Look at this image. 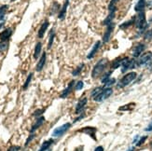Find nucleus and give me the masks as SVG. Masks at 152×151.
I'll return each instance as SVG.
<instances>
[{"label":"nucleus","instance_id":"nucleus-1","mask_svg":"<svg viewBox=\"0 0 152 151\" xmlns=\"http://www.w3.org/2000/svg\"><path fill=\"white\" fill-rule=\"evenodd\" d=\"M134 25L138 29L137 36H139L144 35V33L148 30L149 23L147 22L146 13H145V11L137 12V14L134 16Z\"/></svg>","mask_w":152,"mask_h":151},{"label":"nucleus","instance_id":"nucleus-2","mask_svg":"<svg viewBox=\"0 0 152 151\" xmlns=\"http://www.w3.org/2000/svg\"><path fill=\"white\" fill-rule=\"evenodd\" d=\"M108 60L105 58H103V59H100L96 64L94 66V68H92V71H91V77L92 78H97L99 77L101 75L104 74V72L105 71V69H107V65H108Z\"/></svg>","mask_w":152,"mask_h":151},{"label":"nucleus","instance_id":"nucleus-3","mask_svg":"<svg viewBox=\"0 0 152 151\" xmlns=\"http://www.w3.org/2000/svg\"><path fill=\"white\" fill-rule=\"evenodd\" d=\"M136 77H137L136 72H134V71L129 72V73H126L120 80H118L116 86L118 89H123L125 87L129 86L132 82H134L136 80Z\"/></svg>","mask_w":152,"mask_h":151},{"label":"nucleus","instance_id":"nucleus-4","mask_svg":"<svg viewBox=\"0 0 152 151\" xmlns=\"http://www.w3.org/2000/svg\"><path fill=\"white\" fill-rule=\"evenodd\" d=\"M137 67H141L146 65L147 67H152V51H147L143 53L139 58L136 60Z\"/></svg>","mask_w":152,"mask_h":151},{"label":"nucleus","instance_id":"nucleus-5","mask_svg":"<svg viewBox=\"0 0 152 151\" xmlns=\"http://www.w3.org/2000/svg\"><path fill=\"white\" fill-rule=\"evenodd\" d=\"M121 73H127V71L134 69L135 67H137V63H136V60L134 58L130 59L129 57H123L122 59V63H121Z\"/></svg>","mask_w":152,"mask_h":151},{"label":"nucleus","instance_id":"nucleus-6","mask_svg":"<svg viewBox=\"0 0 152 151\" xmlns=\"http://www.w3.org/2000/svg\"><path fill=\"white\" fill-rule=\"evenodd\" d=\"M71 126H72L71 123L66 122V123L63 124L62 126L55 128L53 130V132H52V133H51L52 137H55V138H59V137H62L71 128Z\"/></svg>","mask_w":152,"mask_h":151},{"label":"nucleus","instance_id":"nucleus-7","mask_svg":"<svg viewBox=\"0 0 152 151\" xmlns=\"http://www.w3.org/2000/svg\"><path fill=\"white\" fill-rule=\"evenodd\" d=\"M112 94H113V89L112 88H104L103 90L100 93V94H99L94 101H95L97 103L104 102L107 99H108Z\"/></svg>","mask_w":152,"mask_h":151},{"label":"nucleus","instance_id":"nucleus-8","mask_svg":"<svg viewBox=\"0 0 152 151\" xmlns=\"http://www.w3.org/2000/svg\"><path fill=\"white\" fill-rule=\"evenodd\" d=\"M145 50H146V45L144 43H137L136 45L134 46L133 49H132V56L134 59L139 58L143 54Z\"/></svg>","mask_w":152,"mask_h":151},{"label":"nucleus","instance_id":"nucleus-9","mask_svg":"<svg viewBox=\"0 0 152 151\" xmlns=\"http://www.w3.org/2000/svg\"><path fill=\"white\" fill-rule=\"evenodd\" d=\"M88 104V98L85 97V96H82L79 101L77 102V106H76V109H75V114L77 115H79L83 112H85V109H86V106H87Z\"/></svg>","mask_w":152,"mask_h":151},{"label":"nucleus","instance_id":"nucleus-10","mask_svg":"<svg viewBox=\"0 0 152 151\" xmlns=\"http://www.w3.org/2000/svg\"><path fill=\"white\" fill-rule=\"evenodd\" d=\"M96 132H97V129L95 127H91V126H88V127H83L81 128L80 130H77V133H85L89 135L90 137H91L92 139L94 141H97V138H96Z\"/></svg>","mask_w":152,"mask_h":151},{"label":"nucleus","instance_id":"nucleus-11","mask_svg":"<svg viewBox=\"0 0 152 151\" xmlns=\"http://www.w3.org/2000/svg\"><path fill=\"white\" fill-rule=\"evenodd\" d=\"M114 28H115V23H111L108 25H107V29H105L104 34L103 38H102V40H103L104 43L109 42L111 36H112V33H113V31H114Z\"/></svg>","mask_w":152,"mask_h":151},{"label":"nucleus","instance_id":"nucleus-12","mask_svg":"<svg viewBox=\"0 0 152 151\" xmlns=\"http://www.w3.org/2000/svg\"><path fill=\"white\" fill-rule=\"evenodd\" d=\"M75 83H76L75 80H71L69 82V84H68V86L62 91V93L60 94V98L64 99V98H66L67 96H69L70 93H72V90H73L74 87H75Z\"/></svg>","mask_w":152,"mask_h":151},{"label":"nucleus","instance_id":"nucleus-13","mask_svg":"<svg viewBox=\"0 0 152 151\" xmlns=\"http://www.w3.org/2000/svg\"><path fill=\"white\" fill-rule=\"evenodd\" d=\"M44 122H45V117L43 116L39 117H37V120L35 121V123L33 124V126L30 129V133H35L36 131L43 125Z\"/></svg>","mask_w":152,"mask_h":151},{"label":"nucleus","instance_id":"nucleus-14","mask_svg":"<svg viewBox=\"0 0 152 151\" xmlns=\"http://www.w3.org/2000/svg\"><path fill=\"white\" fill-rule=\"evenodd\" d=\"M12 35V29L7 28L0 33V41H10V38Z\"/></svg>","mask_w":152,"mask_h":151},{"label":"nucleus","instance_id":"nucleus-15","mask_svg":"<svg viewBox=\"0 0 152 151\" xmlns=\"http://www.w3.org/2000/svg\"><path fill=\"white\" fill-rule=\"evenodd\" d=\"M46 61H47V54H46V52H43L40 59H39L38 63H37V66H36V71L37 72H40L43 67L45 66V63H46Z\"/></svg>","mask_w":152,"mask_h":151},{"label":"nucleus","instance_id":"nucleus-16","mask_svg":"<svg viewBox=\"0 0 152 151\" xmlns=\"http://www.w3.org/2000/svg\"><path fill=\"white\" fill-rule=\"evenodd\" d=\"M49 25H50V22L48 21V20H45L44 23L41 24L40 28H39V30H38V33H37V36H38V38H43V36H44V35H45L46 31H47V29H48V27H49Z\"/></svg>","mask_w":152,"mask_h":151},{"label":"nucleus","instance_id":"nucleus-17","mask_svg":"<svg viewBox=\"0 0 152 151\" xmlns=\"http://www.w3.org/2000/svg\"><path fill=\"white\" fill-rule=\"evenodd\" d=\"M101 45H102V43H101V41H97L95 44H94V46L92 47V49H91V50L90 51V53L87 55V58L89 59V60H91V59H92L94 56H95V54L97 53V51H98V50L100 49V47H101Z\"/></svg>","mask_w":152,"mask_h":151},{"label":"nucleus","instance_id":"nucleus-18","mask_svg":"<svg viewBox=\"0 0 152 151\" xmlns=\"http://www.w3.org/2000/svg\"><path fill=\"white\" fill-rule=\"evenodd\" d=\"M69 5V1L65 0V2L64 4V6L61 8L60 11L58 13V18L60 20H64L65 18V15H66V10H67V7Z\"/></svg>","mask_w":152,"mask_h":151},{"label":"nucleus","instance_id":"nucleus-19","mask_svg":"<svg viewBox=\"0 0 152 151\" xmlns=\"http://www.w3.org/2000/svg\"><path fill=\"white\" fill-rule=\"evenodd\" d=\"M146 6H147V0H138L136 5L134 6V10L136 12L145 11Z\"/></svg>","mask_w":152,"mask_h":151},{"label":"nucleus","instance_id":"nucleus-20","mask_svg":"<svg viewBox=\"0 0 152 151\" xmlns=\"http://www.w3.org/2000/svg\"><path fill=\"white\" fill-rule=\"evenodd\" d=\"M54 143V140L53 139H49V140H46L42 143V145L40 147V148H39L38 151H47L50 149V147L53 145Z\"/></svg>","mask_w":152,"mask_h":151},{"label":"nucleus","instance_id":"nucleus-21","mask_svg":"<svg viewBox=\"0 0 152 151\" xmlns=\"http://www.w3.org/2000/svg\"><path fill=\"white\" fill-rule=\"evenodd\" d=\"M122 59H123L122 57H118V58L114 59L110 64L111 70H115V69H118V67H121V63H122Z\"/></svg>","mask_w":152,"mask_h":151},{"label":"nucleus","instance_id":"nucleus-22","mask_svg":"<svg viewBox=\"0 0 152 151\" xmlns=\"http://www.w3.org/2000/svg\"><path fill=\"white\" fill-rule=\"evenodd\" d=\"M55 30L54 28H51L50 31V34H49V42H48V50H50L52 47V44H53L54 41V38H55Z\"/></svg>","mask_w":152,"mask_h":151},{"label":"nucleus","instance_id":"nucleus-23","mask_svg":"<svg viewBox=\"0 0 152 151\" xmlns=\"http://www.w3.org/2000/svg\"><path fill=\"white\" fill-rule=\"evenodd\" d=\"M41 50H42V43H41V42H37V43L36 44L35 51H34V58H35V60L38 59V57L40 56Z\"/></svg>","mask_w":152,"mask_h":151},{"label":"nucleus","instance_id":"nucleus-24","mask_svg":"<svg viewBox=\"0 0 152 151\" xmlns=\"http://www.w3.org/2000/svg\"><path fill=\"white\" fill-rule=\"evenodd\" d=\"M134 16L133 18H132L131 20H129V21L122 23L120 25V29H121V30H126L127 28L130 27V26L134 25Z\"/></svg>","mask_w":152,"mask_h":151},{"label":"nucleus","instance_id":"nucleus-25","mask_svg":"<svg viewBox=\"0 0 152 151\" xmlns=\"http://www.w3.org/2000/svg\"><path fill=\"white\" fill-rule=\"evenodd\" d=\"M103 89H104V87L103 86H99V87H96V88H94V90H92L91 91V98L92 100H94L95 98L100 94V93L103 90Z\"/></svg>","mask_w":152,"mask_h":151},{"label":"nucleus","instance_id":"nucleus-26","mask_svg":"<svg viewBox=\"0 0 152 151\" xmlns=\"http://www.w3.org/2000/svg\"><path fill=\"white\" fill-rule=\"evenodd\" d=\"M120 1V0H111L109 5H108V11L109 13H116L117 11V3Z\"/></svg>","mask_w":152,"mask_h":151},{"label":"nucleus","instance_id":"nucleus-27","mask_svg":"<svg viewBox=\"0 0 152 151\" xmlns=\"http://www.w3.org/2000/svg\"><path fill=\"white\" fill-rule=\"evenodd\" d=\"M84 66H85L84 63H80V64H79L77 67H76L73 71H72V76H73V77H78L79 75L81 74V72H82Z\"/></svg>","mask_w":152,"mask_h":151},{"label":"nucleus","instance_id":"nucleus-28","mask_svg":"<svg viewBox=\"0 0 152 151\" xmlns=\"http://www.w3.org/2000/svg\"><path fill=\"white\" fill-rule=\"evenodd\" d=\"M9 9V6L8 5H2L0 6V21H3L5 19L6 13Z\"/></svg>","mask_w":152,"mask_h":151},{"label":"nucleus","instance_id":"nucleus-29","mask_svg":"<svg viewBox=\"0 0 152 151\" xmlns=\"http://www.w3.org/2000/svg\"><path fill=\"white\" fill-rule=\"evenodd\" d=\"M60 9H61L60 5H59L58 3H56V2H54L53 4H52L51 8H50V15H53V14H55V13H57V12L59 13Z\"/></svg>","mask_w":152,"mask_h":151},{"label":"nucleus","instance_id":"nucleus-30","mask_svg":"<svg viewBox=\"0 0 152 151\" xmlns=\"http://www.w3.org/2000/svg\"><path fill=\"white\" fill-rule=\"evenodd\" d=\"M112 72H113V70H110V71H107L105 73H104L103 75H102V77H101V82L103 83V84H104L105 82H107L109 78L111 77L110 76H111V74H112Z\"/></svg>","mask_w":152,"mask_h":151},{"label":"nucleus","instance_id":"nucleus-31","mask_svg":"<svg viewBox=\"0 0 152 151\" xmlns=\"http://www.w3.org/2000/svg\"><path fill=\"white\" fill-rule=\"evenodd\" d=\"M143 37L145 40H147V41H151L152 40V28L150 29H148L146 32L144 33V35H143Z\"/></svg>","mask_w":152,"mask_h":151},{"label":"nucleus","instance_id":"nucleus-32","mask_svg":"<svg viewBox=\"0 0 152 151\" xmlns=\"http://www.w3.org/2000/svg\"><path fill=\"white\" fill-rule=\"evenodd\" d=\"M33 76H34V74H33V73H30V74L27 76V78H26V80H25V82H24V84H23V90H25L26 89H27V88L29 87L30 82H31L32 78H33Z\"/></svg>","mask_w":152,"mask_h":151},{"label":"nucleus","instance_id":"nucleus-33","mask_svg":"<svg viewBox=\"0 0 152 151\" xmlns=\"http://www.w3.org/2000/svg\"><path fill=\"white\" fill-rule=\"evenodd\" d=\"M115 84H116V78L110 77L109 80L104 84L103 87L104 88H112V86H113V85H115Z\"/></svg>","mask_w":152,"mask_h":151},{"label":"nucleus","instance_id":"nucleus-34","mask_svg":"<svg viewBox=\"0 0 152 151\" xmlns=\"http://www.w3.org/2000/svg\"><path fill=\"white\" fill-rule=\"evenodd\" d=\"M135 106V104L133 103V104H125L123 107H121L118 108L120 111H128V110H132V108H134Z\"/></svg>","mask_w":152,"mask_h":151},{"label":"nucleus","instance_id":"nucleus-35","mask_svg":"<svg viewBox=\"0 0 152 151\" xmlns=\"http://www.w3.org/2000/svg\"><path fill=\"white\" fill-rule=\"evenodd\" d=\"M83 88H84V82L82 80H78L75 83V87H74L75 90H81Z\"/></svg>","mask_w":152,"mask_h":151},{"label":"nucleus","instance_id":"nucleus-36","mask_svg":"<svg viewBox=\"0 0 152 151\" xmlns=\"http://www.w3.org/2000/svg\"><path fill=\"white\" fill-rule=\"evenodd\" d=\"M46 111V108H39V109H37L35 110V112L33 113V116H34L35 117H41L43 115V113Z\"/></svg>","mask_w":152,"mask_h":151},{"label":"nucleus","instance_id":"nucleus-37","mask_svg":"<svg viewBox=\"0 0 152 151\" xmlns=\"http://www.w3.org/2000/svg\"><path fill=\"white\" fill-rule=\"evenodd\" d=\"M9 47V41H0V52L5 51Z\"/></svg>","mask_w":152,"mask_h":151},{"label":"nucleus","instance_id":"nucleus-38","mask_svg":"<svg viewBox=\"0 0 152 151\" xmlns=\"http://www.w3.org/2000/svg\"><path fill=\"white\" fill-rule=\"evenodd\" d=\"M147 139H148V136H147V135H145V136H140L139 140H138V142L135 144L136 147H141L142 145H144V143L146 142Z\"/></svg>","mask_w":152,"mask_h":151},{"label":"nucleus","instance_id":"nucleus-39","mask_svg":"<svg viewBox=\"0 0 152 151\" xmlns=\"http://www.w3.org/2000/svg\"><path fill=\"white\" fill-rule=\"evenodd\" d=\"M35 137H36V133H30V134H29V136H28V138L26 139V141H25L24 147H27V146L29 145V144H30V142H31L33 139H34Z\"/></svg>","mask_w":152,"mask_h":151},{"label":"nucleus","instance_id":"nucleus-40","mask_svg":"<svg viewBox=\"0 0 152 151\" xmlns=\"http://www.w3.org/2000/svg\"><path fill=\"white\" fill-rule=\"evenodd\" d=\"M85 117H86V114H85V112H83V113H81V114H79V116L77 117V119H75V120L73 121V123H77V122H78L79 120H81L82 119H84Z\"/></svg>","mask_w":152,"mask_h":151},{"label":"nucleus","instance_id":"nucleus-41","mask_svg":"<svg viewBox=\"0 0 152 151\" xmlns=\"http://www.w3.org/2000/svg\"><path fill=\"white\" fill-rule=\"evenodd\" d=\"M21 150V147L20 146H11L10 147L8 148L7 151H20Z\"/></svg>","mask_w":152,"mask_h":151},{"label":"nucleus","instance_id":"nucleus-42","mask_svg":"<svg viewBox=\"0 0 152 151\" xmlns=\"http://www.w3.org/2000/svg\"><path fill=\"white\" fill-rule=\"evenodd\" d=\"M145 132H152V120H150V122H149V124L145 128Z\"/></svg>","mask_w":152,"mask_h":151},{"label":"nucleus","instance_id":"nucleus-43","mask_svg":"<svg viewBox=\"0 0 152 151\" xmlns=\"http://www.w3.org/2000/svg\"><path fill=\"white\" fill-rule=\"evenodd\" d=\"M139 138H140V136L139 135H135V137L134 138V140H133V144H136L137 142H138V140H139Z\"/></svg>","mask_w":152,"mask_h":151},{"label":"nucleus","instance_id":"nucleus-44","mask_svg":"<svg viewBox=\"0 0 152 151\" xmlns=\"http://www.w3.org/2000/svg\"><path fill=\"white\" fill-rule=\"evenodd\" d=\"M94 151H104V149L102 146H98L97 147H95Z\"/></svg>","mask_w":152,"mask_h":151},{"label":"nucleus","instance_id":"nucleus-45","mask_svg":"<svg viewBox=\"0 0 152 151\" xmlns=\"http://www.w3.org/2000/svg\"><path fill=\"white\" fill-rule=\"evenodd\" d=\"M126 151H136V148H135V147H131Z\"/></svg>","mask_w":152,"mask_h":151},{"label":"nucleus","instance_id":"nucleus-46","mask_svg":"<svg viewBox=\"0 0 152 151\" xmlns=\"http://www.w3.org/2000/svg\"><path fill=\"white\" fill-rule=\"evenodd\" d=\"M3 26H4V22H3V23H0V29H1V28L3 27Z\"/></svg>","mask_w":152,"mask_h":151},{"label":"nucleus","instance_id":"nucleus-47","mask_svg":"<svg viewBox=\"0 0 152 151\" xmlns=\"http://www.w3.org/2000/svg\"><path fill=\"white\" fill-rule=\"evenodd\" d=\"M149 147H150V148L152 149V141L150 142V144H149Z\"/></svg>","mask_w":152,"mask_h":151},{"label":"nucleus","instance_id":"nucleus-48","mask_svg":"<svg viewBox=\"0 0 152 151\" xmlns=\"http://www.w3.org/2000/svg\"><path fill=\"white\" fill-rule=\"evenodd\" d=\"M149 23H152V17L150 18V20H149Z\"/></svg>","mask_w":152,"mask_h":151},{"label":"nucleus","instance_id":"nucleus-49","mask_svg":"<svg viewBox=\"0 0 152 151\" xmlns=\"http://www.w3.org/2000/svg\"><path fill=\"white\" fill-rule=\"evenodd\" d=\"M11 1H15V0H11Z\"/></svg>","mask_w":152,"mask_h":151},{"label":"nucleus","instance_id":"nucleus-50","mask_svg":"<svg viewBox=\"0 0 152 151\" xmlns=\"http://www.w3.org/2000/svg\"><path fill=\"white\" fill-rule=\"evenodd\" d=\"M49 151H50V149H49Z\"/></svg>","mask_w":152,"mask_h":151},{"label":"nucleus","instance_id":"nucleus-51","mask_svg":"<svg viewBox=\"0 0 152 151\" xmlns=\"http://www.w3.org/2000/svg\"><path fill=\"white\" fill-rule=\"evenodd\" d=\"M67 1H69V0H67Z\"/></svg>","mask_w":152,"mask_h":151}]
</instances>
